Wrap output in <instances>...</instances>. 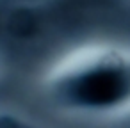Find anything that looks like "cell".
<instances>
[{"mask_svg":"<svg viewBox=\"0 0 130 128\" xmlns=\"http://www.w3.org/2000/svg\"><path fill=\"white\" fill-rule=\"evenodd\" d=\"M50 101L70 114L114 117L130 110V53L91 46L68 55L46 80Z\"/></svg>","mask_w":130,"mask_h":128,"instance_id":"1","label":"cell"},{"mask_svg":"<svg viewBox=\"0 0 130 128\" xmlns=\"http://www.w3.org/2000/svg\"><path fill=\"white\" fill-rule=\"evenodd\" d=\"M9 2L13 4V0H9ZM43 4V2H46V0H14V6L18 7V9H27L29 6H34V4Z\"/></svg>","mask_w":130,"mask_h":128,"instance_id":"2","label":"cell"},{"mask_svg":"<svg viewBox=\"0 0 130 128\" xmlns=\"http://www.w3.org/2000/svg\"><path fill=\"white\" fill-rule=\"evenodd\" d=\"M128 2H130V0H128Z\"/></svg>","mask_w":130,"mask_h":128,"instance_id":"3","label":"cell"}]
</instances>
